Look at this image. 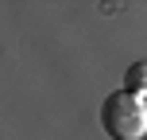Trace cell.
I'll return each instance as SVG.
<instances>
[{"instance_id":"2","label":"cell","mask_w":147,"mask_h":140,"mask_svg":"<svg viewBox=\"0 0 147 140\" xmlns=\"http://www.w3.org/2000/svg\"><path fill=\"white\" fill-rule=\"evenodd\" d=\"M124 89L136 97H147V62H132L124 74Z\"/></svg>"},{"instance_id":"1","label":"cell","mask_w":147,"mask_h":140,"mask_svg":"<svg viewBox=\"0 0 147 140\" xmlns=\"http://www.w3.org/2000/svg\"><path fill=\"white\" fill-rule=\"evenodd\" d=\"M101 125L112 140H143L147 136V101L128 94V89H116L101 105Z\"/></svg>"}]
</instances>
